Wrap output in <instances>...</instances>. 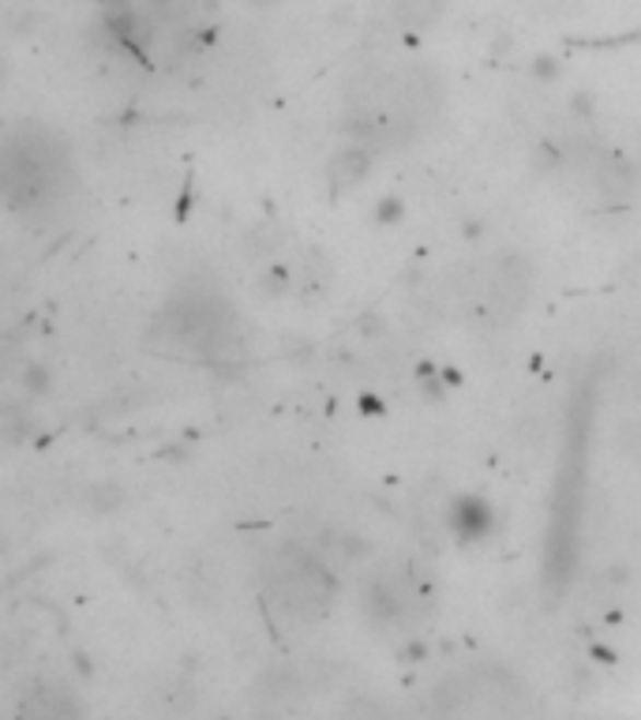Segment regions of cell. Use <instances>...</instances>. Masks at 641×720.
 <instances>
[{"mask_svg": "<svg viewBox=\"0 0 641 720\" xmlns=\"http://www.w3.org/2000/svg\"><path fill=\"white\" fill-rule=\"evenodd\" d=\"M252 4H278V0H252Z\"/></svg>", "mask_w": 641, "mask_h": 720, "instance_id": "5", "label": "cell"}, {"mask_svg": "<svg viewBox=\"0 0 641 720\" xmlns=\"http://www.w3.org/2000/svg\"><path fill=\"white\" fill-rule=\"evenodd\" d=\"M23 383H26V391L46 394L49 391V372L42 364H31V368H26V375H23Z\"/></svg>", "mask_w": 641, "mask_h": 720, "instance_id": "3", "label": "cell"}, {"mask_svg": "<svg viewBox=\"0 0 641 720\" xmlns=\"http://www.w3.org/2000/svg\"><path fill=\"white\" fill-rule=\"evenodd\" d=\"M398 214H401V207H398V204H383V207H380V218H383V222H394V218H398Z\"/></svg>", "mask_w": 641, "mask_h": 720, "instance_id": "4", "label": "cell"}, {"mask_svg": "<svg viewBox=\"0 0 641 720\" xmlns=\"http://www.w3.org/2000/svg\"><path fill=\"white\" fill-rule=\"evenodd\" d=\"M451 525H454V533H458L462 541L488 537V530H491L488 503H480V499H473V496H462L458 503H454V511H451Z\"/></svg>", "mask_w": 641, "mask_h": 720, "instance_id": "1", "label": "cell"}, {"mask_svg": "<svg viewBox=\"0 0 641 720\" xmlns=\"http://www.w3.org/2000/svg\"><path fill=\"white\" fill-rule=\"evenodd\" d=\"M394 15L409 31H424L428 23L443 15V0H394Z\"/></svg>", "mask_w": 641, "mask_h": 720, "instance_id": "2", "label": "cell"}]
</instances>
